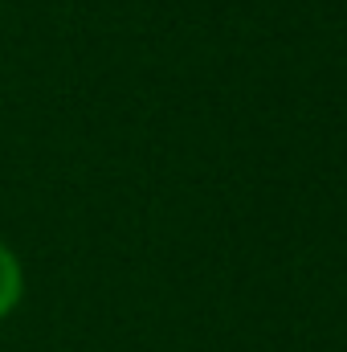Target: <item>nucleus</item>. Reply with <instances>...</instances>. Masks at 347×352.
Returning <instances> with one entry per match:
<instances>
[{"label": "nucleus", "instance_id": "nucleus-1", "mask_svg": "<svg viewBox=\"0 0 347 352\" xmlns=\"http://www.w3.org/2000/svg\"><path fill=\"white\" fill-rule=\"evenodd\" d=\"M25 299V266L16 258V250L0 238V320H8Z\"/></svg>", "mask_w": 347, "mask_h": 352}]
</instances>
